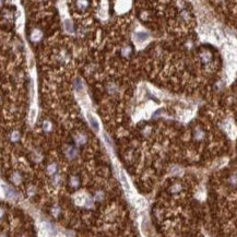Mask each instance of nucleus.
Segmentation results:
<instances>
[{
	"mask_svg": "<svg viewBox=\"0 0 237 237\" xmlns=\"http://www.w3.org/2000/svg\"><path fill=\"white\" fill-rule=\"evenodd\" d=\"M134 38H136V43H143L149 38V34L145 32H138L136 33Z\"/></svg>",
	"mask_w": 237,
	"mask_h": 237,
	"instance_id": "2",
	"label": "nucleus"
},
{
	"mask_svg": "<svg viewBox=\"0 0 237 237\" xmlns=\"http://www.w3.org/2000/svg\"><path fill=\"white\" fill-rule=\"evenodd\" d=\"M84 201H85V197L83 195H76V198H74V202H76V204H79V206L83 204Z\"/></svg>",
	"mask_w": 237,
	"mask_h": 237,
	"instance_id": "6",
	"label": "nucleus"
},
{
	"mask_svg": "<svg viewBox=\"0 0 237 237\" xmlns=\"http://www.w3.org/2000/svg\"><path fill=\"white\" fill-rule=\"evenodd\" d=\"M30 117H31V120L33 121L34 119H35V117H36V109L35 108H33L32 109V112H31V115H30Z\"/></svg>",
	"mask_w": 237,
	"mask_h": 237,
	"instance_id": "8",
	"label": "nucleus"
},
{
	"mask_svg": "<svg viewBox=\"0 0 237 237\" xmlns=\"http://www.w3.org/2000/svg\"><path fill=\"white\" fill-rule=\"evenodd\" d=\"M120 177H121V181H122V185H124V187H125V189L127 190V193H130V186L129 183H128V180H127V177H126V175L121 172L120 174Z\"/></svg>",
	"mask_w": 237,
	"mask_h": 237,
	"instance_id": "5",
	"label": "nucleus"
},
{
	"mask_svg": "<svg viewBox=\"0 0 237 237\" xmlns=\"http://www.w3.org/2000/svg\"><path fill=\"white\" fill-rule=\"evenodd\" d=\"M65 27H66V30H67L68 32H72V24L70 21H66V23H65Z\"/></svg>",
	"mask_w": 237,
	"mask_h": 237,
	"instance_id": "7",
	"label": "nucleus"
},
{
	"mask_svg": "<svg viewBox=\"0 0 237 237\" xmlns=\"http://www.w3.org/2000/svg\"><path fill=\"white\" fill-rule=\"evenodd\" d=\"M88 120H89L90 125H91V127L94 129V131L95 132H99V120L95 118L94 116H92L91 114H88Z\"/></svg>",
	"mask_w": 237,
	"mask_h": 237,
	"instance_id": "1",
	"label": "nucleus"
},
{
	"mask_svg": "<svg viewBox=\"0 0 237 237\" xmlns=\"http://www.w3.org/2000/svg\"><path fill=\"white\" fill-rule=\"evenodd\" d=\"M225 130H226L228 136H231V137H234V136L236 134V130H235L234 126H233L231 122H226V124H225Z\"/></svg>",
	"mask_w": 237,
	"mask_h": 237,
	"instance_id": "3",
	"label": "nucleus"
},
{
	"mask_svg": "<svg viewBox=\"0 0 237 237\" xmlns=\"http://www.w3.org/2000/svg\"><path fill=\"white\" fill-rule=\"evenodd\" d=\"M40 36V33H35V35H33V38H34V40H37Z\"/></svg>",
	"mask_w": 237,
	"mask_h": 237,
	"instance_id": "9",
	"label": "nucleus"
},
{
	"mask_svg": "<svg viewBox=\"0 0 237 237\" xmlns=\"http://www.w3.org/2000/svg\"><path fill=\"white\" fill-rule=\"evenodd\" d=\"M136 206H138L139 209H144V208L147 206V201L144 200L143 198L138 197L136 199Z\"/></svg>",
	"mask_w": 237,
	"mask_h": 237,
	"instance_id": "4",
	"label": "nucleus"
}]
</instances>
